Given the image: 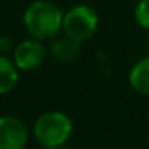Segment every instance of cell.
Listing matches in <instances>:
<instances>
[{
    "mask_svg": "<svg viewBox=\"0 0 149 149\" xmlns=\"http://www.w3.org/2000/svg\"><path fill=\"white\" fill-rule=\"evenodd\" d=\"M31 139L29 127L16 116H0V149H26Z\"/></svg>",
    "mask_w": 149,
    "mask_h": 149,
    "instance_id": "5b68a950",
    "label": "cell"
},
{
    "mask_svg": "<svg viewBox=\"0 0 149 149\" xmlns=\"http://www.w3.org/2000/svg\"><path fill=\"white\" fill-rule=\"evenodd\" d=\"M21 71L15 64L13 58L0 53V96L8 95L19 84Z\"/></svg>",
    "mask_w": 149,
    "mask_h": 149,
    "instance_id": "ba28073f",
    "label": "cell"
},
{
    "mask_svg": "<svg viewBox=\"0 0 149 149\" xmlns=\"http://www.w3.org/2000/svg\"><path fill=\"white\" fill-rule=\"evenodd\" d=\"M52 149H69V148L64 144V146H58V148H52Z\"/></svg>",
    "mask_w": 149,
    "mask_h": 149,
    "instance_id": "8fae6325",
    "label": "cell"
},
{
    "mask_svg": "<svg viewBox=\"0 0 149 149\" xmlns=\"http://www.w3.org/2000/svg\"><path fill=\"white\" fill-rule=\"evenodd\" d=\"M47 55L48 48L45 47V42L34 37L18 42L11 52V58L21 72H32L39 69L45 63Z\"/></svg>",
    "mask_w": 149,
    "mask_h": 149,
    "instance_id": "277c9868",
    "label": "cell"
},
{
    "mask_svg": "<svg viewBox=\"0 0 149 149\" xmlns=\"http://www.w3.org/2000/svg\"><path fill=\"white\" fill-rule=\"evenodd\" d=\"M13 48H15V45L10 37H0V53L7 55L8 52H13Z\"/></svg>",
    "mask_w": 149,
    "mask_h": 149,
    "instance_id": "30bf717a",
    "label": "cell"
},
{
    "mask_svg": "<svg viewBox=\"0 0 149 149\" xmlns=\"http://www.w3.org/2000/svg\"><path fill=\"white\" fill-rule=\"evenodd\" d=\"M128 85L135 93L149 96V55L143 56L128 71Z\"/></svg>",
    "mask_w": 149,
    "mask_h": 149,
    "instance_id": "52a82bcc",
    "label": "cell"
},
{
    "mask_svg": "<svg viewBox=\"0 0 149 149\" xmlns=\"http://www.w3.org/2000/svg\"><path fill=\"white\" fill-rule=\"evenodd\" d=\"M74 132V122L64 111H47L36 119L32 136L43 149L64 146Z\"/></svg>",
    "mask_w": 149,
    "mask_h": 149,
    "instance_id": "7a4b0ae2",
    "label": "cell"
},
{
    "mask_svg": "<svg viewBox=\"0 0 149 149\" xmlns=\"http://www.w3.org/2000/svg\"><path fill=\"white\" fill-rule=\"evenodd\" d=\"M100 27V16L93 7L87 3H79L64 11L63 34L79 43H85L96 34Z\"/></svg>",
    "mask_w": 149,
    "mask_h": 149,
    "instance_id": "3957f363",
    "label": "cell"
},
{
    "mask_svg": "<svg viewBox=\"0 0 149 149\" xmlns=\"http://www.w3.org/2000/svg\"><path fill=\"white\" fill-rule=\"evenodd\" d=\"M80 47L82 43L75 42L74 39L64 36V34H59L58 37L50 40L48 55L53 59H56L58 63H71L79 56Z\"/></svg>",
    "mask_w": 149,
    "mask_h": 149,
    "instance_id": "8992f818",
    "label": "cell"
},
{
    "mask_svg": "<svg viewBox=\"0 0 149 149\" xmlns=\"http://www.w3.org/2000/svg\"><path fill=\"white\" fill-rule=\"evenodd\" d=\"M64 11L52 0H34L24 8L23 26L29 37L50 42L63 32Z\"/></svg>",
    "mask_w": 149,
    "mask_h": 149,
    "instance_id": "6da1fadb",
    "label": "cell"
},
{
    "mask_svg": "<svg viewBox=\"0 0 149 149\" xmlns=\"http://www.w3.org/2000/svg\"><path fill=\"white\" fill-rule=\"evenodd\" d=\"M133 19L143 31H149V0H138L133 8Z\"/></svg>",
    "mask_w": 149,
    "mask_h": 149,
    "instance_id": "9c48e42d",
    "label": "cell"
}]
</instances>
